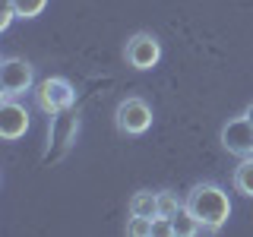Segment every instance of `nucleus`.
<instances>
[{
	"label": "nucleus",
	"mask_w": 253,
	"mask_h": 237,
	"mask_svg": "<svg viewBox=\"0 0 253 237\" xmlns=\"http://www.w3.org/2000/svg\"><path fill=\"white\" fill-rule=\"evenodd\" d=\"M184 205L203 225V234H218L221 225L231 218V199H228V193L218 184H212V180H203V184L190 187Z\"/></svg>",
	"instance_id": "f257e3e1"
},
{
	"label": "nucleus",
	"mask_w": 253,
	"mask_h": 237,
	"mask_svg": "<svg viewBox=\"0 0 253 237\" xmlns=\"http://www.w3.org/2000/svg\"><path fill=\"white\" fill-rule=\"evenodd\" d=\"M32 101H35V108L42 114L54 117V114H63V111H70L76 105V89L63 76H44L32 89Z\"/></svg>",
	"instance_id": "f03ea898"
},
{
	"label": "nucleus",
	"mask_w": 253,
	"mask_h": 237,
	"mask_svg": "<svg viewBox=\"0 0 253 237\" xmlns=\"http://www.w3.org/2000/svg\"><path fill=\"white\" fill-rule=\"evenodd\" d=\"M152 120H155L152 105H149L142 95H126L114 111V126L124 136H142V133H149Z\"/></svg>",
	"instance_id": "7ed1b4c3"
},
{
	"label": "nucleus",
	"mask_w": 253,
	"mask_h": 237,
	"mask_svg": "<svg viewBox=\"0 0 253 237\" xmlns=\"http://www.w3.org/2000/svg\"><path fill=\"white\" fill-rule=\"evenodd\" d=\"M35 89V67L26 57H3L0 60V95L19 98Z\"/></svg>",
	"instance_id": "20e7f679"
},
{
	"label": "nucleus",
	"mask_w": 253,
	"mask_h": 237,
	"mask_svg": "<svg viewBox=\"0 0 253 237\" xmlns=\"http://www.w3.org/2000/svg\"><path fill=\"white\" fill-rule=\"evenodd\" d=\"M124 60H126V67L139 70V73L155 70L158 60H162V41H158L152 32H136L124 44Z\"/></svg>",
	"instance_id": "39448f33"
},
{
	"label": "nucleus",
	"mask_w": 253,
	"mask_h": 237,
	"mask_svg": "<svg viewBox=\"0 0 253 237\" xmlns=\"http://www.w3.org/2000/svg\"><path fill=\"white\" fill-rule=\"evenodd\" d=\"M221 149H225L228 155H234V158H247L253 155V123L247 120V114H237L231 117L225 126H221Z\"/></svg>",
	"instance_id": "423d86ee"
},
{
	"label": "nucleus",
	"mask_w": 253,
	"mask_h": 237,
	"mask_svg": "<svg viewBox=\"0 0 253 237\" xmlns=\"http://www.w3.org/2000/svg\"><path fill=\"white\" fill-rule=\"evenodd\" d=\"M32 126V114L26 105H19L16 98H3L0 101V136L3 142H16L29 133Z\"/></svg>",
	"instance_id": "0eeeda50"
},
{
	"label": "nucleus",
	"mask_w": 253,
	"mask_h": 237,
	"mask_svg": "<svg viewBox=\"0 0 253 237\" xmlns=\"http://www.w3.org/2000/svg\"><path fill=\"white\" fill-rule=\"evenodd\" d=\"M126 212L155 221L158 218V193H152V190H136V193L130 196V202H126Z\"/></svg>",
	"instance_id": "6e6552de"
},
{
	"label": "nucleus",
	"mask_w": 253,
	"mask_h": 237,
	"mask_svg": "<svg viewBox=\"0 0 253 237\" xmlns=\"http://www.w3.org/2000/svg\"><path fill=\"white\" fill-rule=\"evenodd\" d=\"M231 187L241 196L253 199V155H247V158H241V161H237V168L231 174Z\"/></svg>",
	"instance_id": "1a4fd4ad"
},
{
	"label": "nucleus",
	"mask_w": 253,
	"mask_h": 237,
	"mask_svg": "<svg viewBox=\"0 0 253 237\" xmlns=\"http://www.w3.org/2000/svg\"><path fill=\"white\" fill-rule=\"evenodd\" d=\"M171 231L177 237H196V234H203V225L196 221V215L187 209V205H180V212L171 218Z\"/></svg>",
	"instance_id": "9d476101"
},
{
	"label": "nucleus",
	"mask_w": 253,
	"mask_h": 237,
	"mask_svg": "<svg viewBox=\"0 0 253 237\" xmlns=\"http://www.w3.org/2000/svg\"><path fill=\"white\" fill-rule=\"evenodd\" d=\"M180 205H184V202L177 199L174 190H158V218H168L171 221L180 212Z\"/></svg>",
	"instance_id": "9b49d317"
},
{
	"label": "nucleus",
	"mask_w": 253,
	"mask_h": 237,
	"mask_svg": "<svg viewBox=\"0 0 253 237\" xmlns=\"http://www.w3.org/2000/svg\"><path fill=\"white\" fill-rule=\"evenodd\" d=\"M124 231H126V237H149V234H155V221L142 218V215H130L126 225H124Z\"/></svg>",
	"instance_id": "f8f14e48"
},
{
	"label": "nucleus",
	"mask_w": 253,
	"mask_h": 237,
	"mask_svg": "<svg viewBox=\"0 0 253 237\" xmlns=\"http://www.w3.org/2000/svg\"><path fill=\"white\" fill-rule=\"evenodd\" d=\"M16 6V13H19V19H38V16L44 13L47 0H10Z\"/></svg>",
	"instance_id": "ddd939ff"
},
{
	"label": "nucleus",
	"mask_w": 253,
	"mask_h": 237,
	"mask_svg": "<svg viewBox=\"0 0 253 237\" xmlns=\"http://www.w3.org/2000/svg\"><path fill=\"white\" fill-rule=\"evenodd\" d=\"M13 16H19V13H16V6L10 3V0H3V16H0V32H6V29H10Z\"/></svg>",
	"instance_id": "4468645a"
},
{
	"label": "nucleus",
	"mask_w": 253,
	"mask_h": 237,
	"mask_svg": "<svg viewBox=\"0 0 253 237\" xmlns=\"http://www.w3.org/2000/svg\"><path fill=\"white\" fill-rule=\"evenodd\" d=\"M244 114H247V120L253 123V101H250V105H247V108H244Z\"/></svg>",
	"instance_id": "2eb2a0df"
}]
</instances>
